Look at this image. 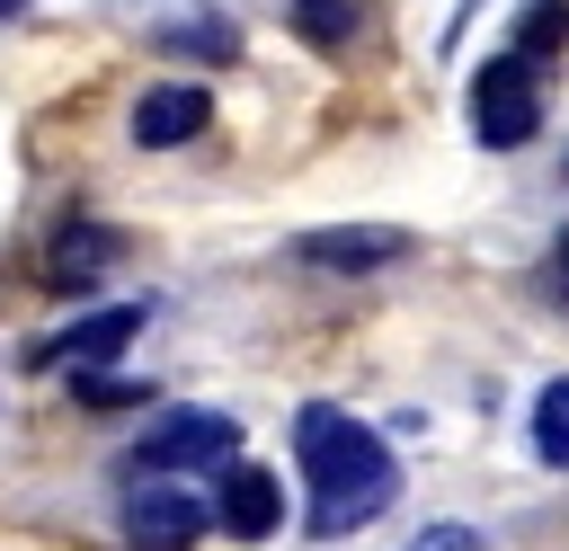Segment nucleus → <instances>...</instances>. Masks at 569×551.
I'll return each instance as SVG.
<instances>
[{
  "instance_id": "nucleus-12",
  "label": "nucleus",
  "mask_w": 569,
  "mask_h": 551,
  "mask_svg": "<svg viewBox=\"0 0 569 551\" xmlns=\"http://www.w3.org/2000/svg\"><path fill=\"white\" fill-rule=\"evenodd\" d=\"M151 44H160V53H204V62H231V53H240V36H231V27H196V18L151 27Z\"/></svg>"
},
{
  "instance_id": "nucleus-9",
  "label": "nucleus",
  "mask_w": 569,
  "mask_h": 551,
  "mask_svg": "<svg viewBox=\"0 0 569 551\" xmlns=\"http://www.w3.org/2000/svg\"><path fill=\"white\" fill-rule=\"evenodd\" d=\"M116 258H124V240H116V231H98V222H80V231H62V240H53V258H44V267H53V284H89V276H107Z\"/></svg>"
},
{
  "instance_id": "nucleus-10",
  "label": "nucleus",
  "mask_w": 569,
  "mask_h": 551,
  "mask_svg": "<svg viewBox=\"0 0 569 551\" xmlns=\"http://www.w3.org/2000/svg\"><path fill=\"white\" fill-rule=\"evenodd\" d=\"M507 53H525L533 71H551L560 53H569V0H525L516 9V44Z\"/></svg>"
},
{
  "instance_id": "nucleus-3",
  "label": "nucleus",
  "mask_w": 569,
  "mask_h": 551,
  "mask_svg": "<svg viewBox=\"0 0 569 551\" xmlns=\"http://www.w3.org/2000/svg\"><path fill=\"white\" fill-rule=\"evenodd\" d=\"M142 471H231L240 462V418L222 409H160L133 444Z\"/></svg>"
},
{
  "instance_id": "nucleus-15",
  "label": "nucleus",
  "mask_w": 569,
  "mask_h": 551,
  "mask_svg": "<svg viewBox=\"0 0 569 551\" xmlns=\"http://www.w3.org/2000/svg\"><path fill=\"white\" fill-rule=\"evenodd\" d=\"M409 551H480V533H471V524H436V533H418Z\"/></svg>"
},
{
  "instance_id": "nucleus-8",
  "label": "nucleus",
  "mask_w": 569,
  "mask_h": 551,
  "mask_svg": "<svg viewBox=\"0 0 569 551\" xmlns=\"http://www.w3.org/2000/svg\"><path fill=\"white\" fill-rule=\"evenodd\" d=\"M311 267H391L409 258V231H302Z\"/></svg>"
},
{
  "instance_id": "nucleus-4",
  "label": "nucleus",
  "mask_w": 569,
  "mask_h": 551,
  "mask_svg": "<svg viewBox=\"0 0 569 551\" xmlns=\"http://www.w3.org/2000/svg\"><path fill=\"white\" fill-rule=\"evenodd\" d=\"M133 338H142V302H107V311H80L71 329L36 338V347H27V364H44V373H53V364H71V373H107Z\"/></svg>"
},
{
  "instance_id": "nucleus-2",
  "label": "nucleus",
  "mask_w": 569,
  "mask_h": 551,
  "mask_svg": "<svg viewBox=\"0 0 569 551\" xmlns=\"http://www.w3.org/2000/svg\"><path fill=\"white\" fill-rule=\"evenodd\" d=\"M471 133H480L489 151H516V142L542 133V71H533L525 53L480 62V80H471Z\"/></svg>"
},
{
  "instance_id": "nucleus-16",
  "label": "nucleus",
  "mask_w": 569,
  "mask_h": 551,
  "mask_svg": "<svg viewBox=\"0 0 569 551\" xmlns=\"http://www.w3.org/2000/svg\"><path fill=\"white\" fill-rule=\"evenodd\" d=\"M551 302H560V311H569V231H560V240H551Z\"/></svg>"
},
{
  "instance_id": "nucleus-13",
  "label": "nucleus",
  "mask_w": 569,
  "mask_h": 551,
  "mask_svg": "<svg viewBox=\"0 0 569 551\" xmlns=\"http://www.w3.org/2000/svg\"><path fill=\"white\" fill-rule=\"evenodd\" d=\"M293 9H302V36H320V44H347V36L365 27L356 0H293Z\"/></svg>"
},
{
  "instance_id": "nucleus-11",
  "label": "nucleus",
  "mask_w": 569,
  "mask_h": 551,
  "mask_svg": "<svg viewBox=\"0 0 569 551\" xmlns=\"http://www.w3.org/2000/svg\"><path fill=\"white\" fill-rule=\"evenodd\" d=\"M533 453H542L551 471H569V373L533 391Z\"/></svg>"
},
{
  "instance_id": "nucleus-17",
  "label": "nucleus",
  "mask_w": 569,
  "mask_h": 551,
  "mask_svg": "<svg viewBox=\"0 0 569 551\" xmlns=\"http://www.w3.org/2000/svg\"><path fill=\"white\" fill-rule=\"evenodd\" d=\"M18 9H27V0H0V18H18Z\"/></svg>"
},
{
  "instance_id": "nucleus-14",
  "label": "nucleus",
  "mask_w": 569,
  "mask_h": 551,
  "mask_svg": "<svg viewBox=\"0 0 569 551\" xmlns=\"http://www.w3.org/2000/svg\"><path fill=\"white\" fill-rule=\"evenodd\" d=\"M71 391L89 409H124V400H151V382H124V373H71Z\"/></svg>"
},
{
  "instance_id": "nucleus-5",
  "label": "nucleus",
  "mask_w": 569,
  "mask_h": 551,
  "mask_svg": "<svg viewBox=\"0 0 569 551\" xmlns=\"http://www.w3.org/2000/svg\"><path fill=\"white\" fill-rule=\"evenodd\" d=\"M204 524H213V507H204V498H187V489L142 480V489L124 498V542H133V551H187Z\"/></svg>"
},
{
  "instance_id": "nucleus-6",
  "label": "nucleus",
  "mask_w": 569,
  "mask_h": 551,
  "mask_svg": "<svg viewBox=\"0 0 569 551\" xmlns=\"http://www.w3.org/2000/svg\"><path fill=\"white\" fill-rule=\"evenodd\" d=\"M204 124H213V89H204V80H160V89L133 98V142H142V151H178V142H196Z\"/></svg>"
},
{
  "instance_id": "nucleus-7",
  "label": "nucleus",
  "mask_w": 569,
  "mask_h": 551,
  "mask_svg": "<svg viewBox=\"0 0 569 551\" xmlns=\"http://www.w3.org/2000/svg\"><path fill=\"white\" fill-rule=\"evenodd\" d=\"M213 524H222L231 542H267V533L284 524V480H276L267 462H231L222 489H213Z\"/></svg>"
},
{
  "instance_id": "nucleus-1",
  "label": "nucleus",
  "mask_w": 569,
  "mask_h": 551,
  "mask_svg": "<svg viewBox=\"0 0 569 551\" xmlns=\"http://www.w3.org/2000/svg\"><path fill=\"white\" fill-rule=\"evenodd\" d=\"M293 462H302V480H311V533H320V542L373 524V515L400 498L391 444H382L365 418L329 409V400H311V409L293 418Z\"/></svg>"
}]
</instances>
